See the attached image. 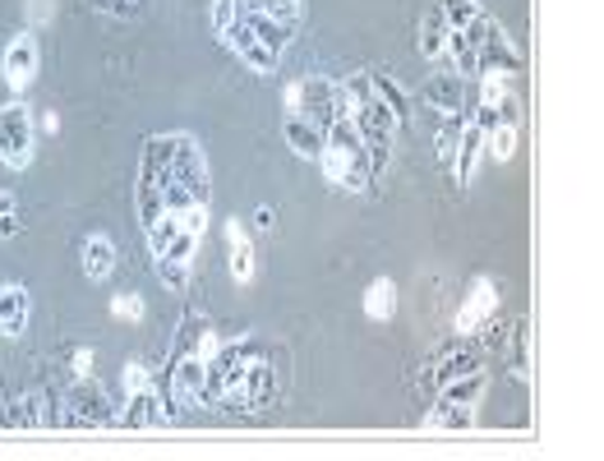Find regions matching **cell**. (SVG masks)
<instances>
[{
  "label": "cell",
  "mask_w": 604,
  "mask_h": 461,
  "mask_svg": "<svg viewBox=\"0 0 604 461\" xmlns=\"http://www.w3.org/2000/svg\"><path fill=\"white\" fill-rule=\"evenodd\" d=\"M369 84H374L379 102H383L387 111L397 115V125H406V121H411V98H406V88H402V84H393V79H387V74H374V70H369Z\"/></svg>",
  "instance_id": "7402d4cb"
},
{
  "label": "cell",
  "mask_w": 604,
  "mask_h": 461,
  "mask_svg": "<svg viewBox=\"0 0 604 461\" xmlns=\"http://www.w3.org/2000/svg\"><path fill=\"white\" fill-rule=\"evenodd\" d=\"M226 267H231V277H236L241 286L255 282L259 254H255V240H249V226L241 217H226Z\"/></svg>",
  "instance_id": "4fadbf2b"
},
{
  "label": "cell",
  "mask_w": 604,
  "mask_h": 461,
  "mask_svg": "<svg viewBox=\"0 0 604 461\" xmlns=\"http://www.w3.org/2000/svg\"><path fill=\"white\" fill-rule=\"evenodd\" d=\"M420 102L439 115H466V74H457V70L430 74L420 88Z\"/></svg>",
  "instance_id": "7c38bea8"
},
{
  "label": "cell",
  "mask_w": 604,
  "mask_h": 461,
  "mask_svg": "<svg viewBox=\"0 0 604 461\" xmlns=\"http://www.w3.org/2000/svg\"><path fill=\"white\" fill-rule=\"evenodd\" d=\"M70 415H74V425L111 429L121 411L111 407V393L102 388V383H97L93 374H84V378H74V388H70Z\"/></svg>",
  "instance_id": "52a82bcc"
},
{
  "label": "cell",
  "mask_w": 604,
  "mask_h": 461,
  "mask_svg": "<svg viewBox=\"0 0 604 461\" xmlns=\"http://www.w3.org/2000/svg\"><path fill=\"white\" fill-rule=\"evenodd\" d=\"M503 356H508V370L513 378H526L531 374V364H526V323H508V341H503Z\"/></svg>",
  "instance_id": "83f0119b"
},
{
  "label": "cell",
  "mask_w": 604,
  "mask_h": 461,
  "mask_svg": "<svg viewBox=\"0 0 604 461\" xmlns=\"http://www.w3.org/2000/svg\"><path fill=\"white\" fill-rule=\"evenodd\" d=\"M241 0H212V10H208V28H212V37H218V42H226L231 37V28L241 24Z\"/></svg>",
  "instance_id": "4316f807"
},
{
  "label": "cell",
  "mask_w": 604,
  "mask_h": 461,
  "mask_svg": "<svg viewBox=\"0 0 604 461\" xmlns=\"http://www.w3.org/2000/svg\"><path fill=\"white\" fill-rule=\"evenodd\" d=\"M282 107H286V115L300 111V79H291V84L282 88Z\"/></svg>",
  "instance_id": "d590c367"
},
{
  "label": "cell",
  "mask_w": 604,
  "mask_h": 461,
  "mask_svg": "<svg viewBox=\"0 0 604 461\" xmlns=\"http://www.w3.org/2000/svg\"><path fill=\"white\" fill-rule=\"evenodd\" d=\"M42 129H47V134H56V129H61V115L47 111V115H42Z\"/></svg>",
  "instance_id": "ab89813d"
},
{
  "label": "cell",
  "mask_w": 604,
  "mask_h": 461,
  "mask_svg": "<svg viewBox=\"0 0 604 461\" xmlns=\"http://www.w3.org/2000/svg\"><path fill=\"white\" fill-rule=\"evenodd\" d=\"M199 240L204 236H194V230L181 226L162 254H152V267H158L162 286H171V291H185L189 277H194V254H199Z\"/></svg>",
  "instance_id": "ba28073f"
},
{
  "label": "cell",
  "mask_w": 604,
  "mask_h": 461,
  "mask_svg": "<svg viewBox=\"0 0 604 461\" xmlns=\"http://www.w3.org/2000/svg\"><path fill=\"white\" fill-rule=\"evenodd\" d=\"M255 226H259V230H272V226H278V213H272L268 203H259V213H255Z\"/></svg>",
  "instance_id": "74e56055"
},
{
  "label": "cell",
  "mask_w": 604,
  "mask_h": 461,
  "mask_svg": "<svg viewBox=\"0 0 604 461\" xmlns=\"http://www.w3.org/2000/svg\"><path fill=\"white\" fill-rule=\"evenodd\" d=\"M484 393H490V374H484V364L480 370H466V374H457V378H447V383H439L434 388V401H443V407H480L484 401Z\"/></svg>",
  "instance_id": "5bb4252c"
},
{
  "label": "cell",
  "mask_w": 604,
  "mask_h": 461,
  "mask_svg": "<svg viewBox=\"0 0 604 461\" xmlns=\"http://www.w3.org/2000/svg\"><path fill=\"white\" fill-rule=\"evenodd\" d=\"M70 364H74V378H84V374H93V346H79V351L70 356Z\"/></svg>",
  "instance_id": "e575fe53"
},
{
  "label": "cell",
  "mask_w": 604,
  "mask_h": 461,
  "mask_svg": "<svg viewBox=\"0 0 604 461\" xmlns=\"http://www.w3.org/2000/svg\"><path fill=\"white\" fill-rule=\"evenodd\" d=\"M300 10H305V0H268V14L278 18V24H286V28L300 24Z\"/></svg>",
  "instance_id": "1f68e13d"
},
{
  "label": "cell",
  "mask_w": 604,
  "mask_h": 461,
  "mask_svg": "<svg viewBox=\"0 0 604 461\" xmlns=\"http://www.w3.org/2000/svg\"><path fill=\"white\" fill-rule=\"evenodd\" d=\"M319 166H323V180L333 189H346V195H360L374 180H369V152H365V139L356 134V125L346 121H333L323 129V152H319Z\"/></svg>",
  "instance_id": "6da1fadb"
},
{
  "label": "cell",
  "mask_w": 604,
  "mask_h": 461,
  "mask_svg": "<svg viewBox=\"0 0 604 461\" xmlns=\"http://www.w3.org/2000/svg\"><path fill=\"white\" fill-rule=\"evenodd\" d=\"M443 51H447V18H443L439 0H434V5L424 10V18H420V55H424L430 65H439Z\"/></svg>",
  "instance_id": "ffe728a7"
},
{
  "label": "cell",
  "mask_w": 604,
  "mask_h": 461,
  "mask_svg": "<svg viewBox=\"0 0 604 461\" xmlns=\"http://www.w3.org/2000/svg\"><path fill=\"white\" fill-rule=\"evenodd\" d=\"M162 401H158V388H139V393H125V411L115 415V425L121 429H152V425H167V415L158 411Z\"/></svg>",
  "instance_id": "9a60e30c"
},
{
  "label": "cell",
  "mask_w": 604,
  "mask_h": 461,
  "mask_svg": "<svg viewBox=\"0 0 604 461\" xmlns=\"http://www.w3.org/2000/svg\"><path fill=\"white\" fill-rule=\"evenodd\" d=\"M286 42H291V28L278 24L272 14H241V24L226 37V47L236 51L255 74H278Z\"/></svg>",
  "instance_id": "3957f363"
},
{
  "label": "cell",
  "mask_w": 604,
  "mask_h": 461,
  "mask_svg": "<svg viewBox=\"0 0 604 461\" xmlns=\"http://www.w3.org/2000/svg\"><path fill=\"white\" fill-rule=\"evenodd\" d=\"M79 259H84V277H88V282H107V277L115 273V263H121V254H115V240L102 236V230L84 236Z\"/></svg>",
  "instance_id": "2e32d148"
},
{
  "label": "cell",
  "mask_w": 604,
  "mask_h": 461,
  "mask_svg": "<svg viewBox=\"0 0 604 461\" xmlns=\"http://www.w3.org/2000/svg\"><path fill=\"white\" fill-rule=\"evenodd\" d=\"M24 18L28 28H47L56 18V0H24Z\"/></svg>",
  "instance_id": "d6a6232c"
},
{
  "label": "cell",
  "mask_w": 604,
  "mask_h": 461,
  "mask_svg": "<svg viewBox=\"0 0 604 461\" xmlns=\"http://www.w3.org/2000/svg\"><path fill=\"white\" fill-rule=\"evenodd\" d=\"M148 383H152V374L144 370L139 360H130L125 364V393H139V388H148Z\"/></svg>",
  "instance_id": "836d02e7"
},
{
  "label": "cell",
  "mask_w": 604,
  "mask_h": 461,
  "mask_svg": "<svg viewBox=\"0 0 604 461\" xmlns=\"http://www.w3.org/2000/svg\"><path fill=\"white\" fill-rule=\"evenodd\" d=\"M517 139H521V134H517V125H508V121H498V125L484 129V148H490L498 162H513V158H517Z\"/></svg>",
  "instance_id": "484cf974"
},
{
  "label": "cell",
  "mask_w": 604,
  "mask_h": 461,
  "mask_svg": "<svg viewBox=\"0 0 604 461\" xmlns=\"http://www.w3.org/2000/svg\"><path fill=\"white\" fill-rule=\"evenodd\" d=\"M167 213L208 208V158L194 134H171V171H167Z\"/></svg>",
  "instance_id": "7a4b0ae2"
},
{
  "label": "cell",
  "mask_w": 604,
  "mask_h": 461,
  "mask_svg": "<svg viewBox=\"0 0 604 461\" xmlns=\"http://www.w3.org/2000/svg\"><path fill=\"white\" fill-rule=\"evenodd\" d=\"M439 10H443V18H447V33H461L471 18H480L484 10H480V0H439Z\"/></svg>",
  "instance_id": "f1b7e54d"
},
{
  "label": "cell",
  "mask_w": 604,
  "mask_h": 461,
  "mask_svg": "<svg viewBox=\"0 0 604 461\" xmlns=\"http://www.w3.org/2000/svg\"><path fill=\"white\" fill-rule=\"evenodd\" d=\"M282 134H286V148L296 152V158L319 162V152H323V129H319L315 121H305V115H286V121H282Z\"/></svg>",
  "instance_id": "d6986e66"
},
{
  "label": "cell",
  "mask_w": 604,
  "mask_h": 461,
  "mask_svg": "<svg viewBox=\"0 0 604 461\" xmlns=\"http://www.w3.org/2000/svg\"><path fill=\"white\" fill-rule=\"evenodd\" d=\"M33 139H37L33 111L19 98L0 102V162L10 171H28L33 166Z\"/></svg>",
  "instance_id": "277c9868"
},
{
  "label": "cell",
  "mask_w": 604,
  "mask_h": 461,
  "mask_svg": "<svg viewBox=\"0 0 604 461\" xmlns=\"http://www.w3.org/2000/svg\"><path fill=\"white\" fill-rule=\"evenodd\" d=\"M5 425H14V429H42V425H51V415H47V397L24 393V397H19V411L5 415Z\"/></svg>",
  "instance_id": "603a6c76"
},
{
  "label": "cell",
  "mask_w": 604,
  "mask_h": 461,
  "mask_svg": "<svg viewBox=\"0 0 604 461\" xmlns=\"http://www.w3.org/2000/svg\"><path fill=\"white\" fill-rule=\"evenodd\" d=\"M97 10H107V14H134L139 5H134V0H93Z\"/></svg>",
  "instance_id": "8d00e7d4"
},
{
  "label": "cell",
  "mask_w": 604,
  "mask_h": 461,
  "mask_svg": "<svg viewBox=\"0 0 604 461\" xmlns=\"http://www.w3.org/2000/svg\"><path fill=\"white\" fill-rule=\"evenodd\" d=\"M494 310H498V296H494V282H484V277H476L471 282V291H466V300H461V310H457V319H453V333L457 337H476L484 323L494 319Z\"/></svg>",
  "instance_id": "8fae6325"
},
{
  "label": "cell",
  "mask_w": 604,
  "mask_h": 461,
  "mask_svg": "<svg viewBox=\"0 0 604 461\" xmlns=\"http://www.w3.org/2000/svg\"><path fill=\"white\" fill-rule=\"evenodd\" d=\"M278 401V383H272L268 351L249 337L245 341V374H241V411H268Z\"/></svg>",
  "instance_id": "8992f818"
},
{
  "label": "cell",
  "mask_w": 604,
  "mask_h": 461,
  "mask_svg": "<svg viewBox=\"0 0 604 461\" xmlns=\"http://www.w3.org/2000/svg\"><path fill=\"white\" fill-rule=\"evenodd\" d=\"M480 158H484V129L476 121H466L461 125V139H457V158H453V180L457 185H471Z\"/></svg>",
  "instance_id": "e0dca14e"
},
{
  "label": "cell",
  "mask_w": 604,
  "mask_h": 461,
  "mask_svg": "<svg viewBox=\"0 0 604 461\" xmlns=\"http://www.w3.org/2000/svg\"><path fill=\"white\" fill-rule=\"evenodd\" d=\"M305 121H315L319 129H328L333 121L346 115V92H342V79H323V74H305L300 79V111Z\"/></svg>",
  "instance_id": "5b68a950"
},
{
  "label": "cell",
  "mask_w": 604,
  "mask_h": 461,
  "mask_svg": "<svg viewBox=\"0 0 604 461\" xmlns=\"http://www.w3.org/2000/svg\"><path fill=\"white\" fill-rule=\"evenodd\" d=\"M480 356L471 351V346H453L447 356H439V370H434V378H430V388H439V383H447V378H457V374H466V370H480Z\"/></svg>",
  "instance_id": "cb8c5ba5"
},
{
  "label": "cell",
  "mask_w": 604,
  "mask_h": 461,
  "mask_svg": "<svg viewBox=\"0 0 604 461\" xmlns=\"http://www.w3.org/2000/svg\"><path fill=\"white\" fill-rule=\"evenodd\" d=\"M476 74H503V79H517L521 74V51L513 47V37L503 33L494 18L480 37V51H476Z\"/></svg>",
  "instance_id": "9c48e42d"
},
{
  "label": "cell",
  "mask_w": 604,
  "mask_h": 461,
  "mask_svg": "<svg viewBox=\"0 0 604 461\" xmlns=\"http://www.w3.org/2000/svg\"><path fill=\"white\" fill-rule=\"evenodd\" d=\"M37 65H42V51H37L33 33H19L14 42L0 55V79H5L10 92H28V84L37 79Z\"/></svg>",
  "instance_id": "30bf717a"
},
{
  "label": "cell",
  "mask_w": 604,
  "mask_h": 461,
  "mask_svg": "<svg viewBox=\"0 0 604 461\" xmlns=\"http://www.w3.org/2000/svg\"><path fill=\"white\" fill-rule=\"evenodd\" d=\"M19 199L10 195V189H0V236H19Z\"/></svg>",
  "instance_id": "4dcf8cb0"
},
{
  "label": "cell",
  "mask_w": 604,
  "mask_h": 461,
  "mask_svg": "<svg viewBox=\"0 0 604 461\" xmlns=\"http://www.w3.org/2000/svg\"><path fill=\"white\" fill-rule=\"evenodd\" d=\"M245 14H268V0H241Z\"/></svg>",
  "instance_id": "f35d334b"
},
{
  "label": "cell",
  "mask_w": 604,
  "mask_h": 461,
  "mask_svg": "<svg viewBox=\"0 0 604 461\" xmlns=\"http://www.w3.org/2000/svg\"><path fill=\"white\" fill-rule=\"evenodd\" d=\"M111 314L121 319V323H144V296H139V291L115 296V300H111Z\"/></svg>",
  "instance_id": "f546056e"
},
{
  "label": "cell",
  "mask_w": 604,
  "mask_h": 461,
  "mask_svg": "<svg viewBox=\"0 0 604 461\" xmlns=\"http://www.w3.org/2000/svg\"><path fill=\"white\" fill-rule=\"evenodd\" d=\"M365 314L374 319V323H387V319L397 314V282H393V277L369 282V291H365Z\"/></svg>",
  "instance_id": "44dd1931"
},
{
  "label": "cell",
  "mask_w": 604,
  "mask_h": 461,
  "mask_svg": "<svg viewBox=\"0 0 604 461\" xmlns=\"http://www.w3.org/2000/svg\"><path fill=\"white\" fill-rule=\"evenodd\" d=\"M28 328V291L19 282H0V337H19Z\"/></svg>",
  "instance_id": "ac0fdd59"
},
{
  "label": "cell",
  "mask_w": 604,
  "mask_h": 461,
  "mask_svg": "<svg viewBox=\"0 0 604 461\" xmlns=\"http://www.w3.org/2000/svg\"><path fill=\"white\" fill-rule=\"evenodd\" d=\"M471 425H476L471 407H443V401H434V411L424 415V429H471Z\"/></svg>",
  "instance_id": "d4e9b609"
}]
</instances>
